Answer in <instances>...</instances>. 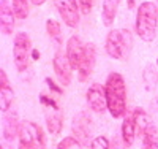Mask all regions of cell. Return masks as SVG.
Wrapping results in <instances>:
<instances>
[{
	"label": "cell",
	"mask_w": 158,
	"mask_h": 149,
	"mask_svg": "<svg viewBox=\"0 0 158 149\" xmlns=\"http://www.w3.org/2000/svg\"><path fill=\"white\" fill-rule=\"evenodd\" d=\"M108 102V111L112 117H125L127 116V86L125 79L120 73H111L104 84Z\"/></svg>",
	"instance_id": "1"
},
{
	"label": "cell",
	"mask_w": 158,
	"mask_h": 149,
	"mask_svg": "<svg viewBox=\"0 0 158 149\" xmlns=\"http://www.w3.org/2000/svg\"><path fill=\"white\" fill-rule=\"evenodd\" d=\"M158 11L152 2H142L136 13V33L144 42H153L156 37Z\"/></svg>",
	"instance_id": "2"
},
{
	"label": "cell",
	"mask_w": 158,
	"mask_h": 149,
	"mask_svg": "<svg viewBox=\"0 0 158 149\" xmlns=\"http://www.w3.org/2000/svg\"><path fill=\"white\" fill-rule=\"evenodd\" d=\"M131 46H133V38H131L130 30L127 29L111 30L106 37V43H104V49H106L108 56L117 60L127 59Z\"/></svg>",
	"instance_id": "3"
},
{
	"label": "cell",
	"mask_w": 158,
	"mask_h": 149,
	"mask_svg": "<svg viewBox=\"0 0 158 149\" xmlns=\"http://www.w3.org/2000/svg\"><path fill=\"white\" fill-rule=\"evenodd\" d=\"M19 143L33 146L36 149H44L46 147V137L43 129L38 124L32 122V121H22L19 127Z\"/></svg>",
	"instance_id": "4"
},
{
	"label": "cell",
	"mask_w": 158,
	"mask_h": 149,
	"mask_svg": "<svg viewBox=\"0 0 158 149\" xmlns=\"http://www.w3.org/2000/svg\"><path fill=\"white\" fill-rule=\"evenodd\" d=\"M30 51H32L30 37L25 32H19L15 37V45H13V57H15V65L18 72L27 70L30 62Z\"/></svg>",
	"instance_id": "5"
},
{
	"label": "cell",
	"mask_w": 158,
	"mask_h": 149,
	"mask_svg": "<svg viewBox=\"0 0 158 149\" xmlns=\"http://www.w3.org/2000/svg\"><path fill=\"white\" fill-rule=\"evenodd\" d=\"M56 10L62 21L68 27H76L79 22V10H77V0H52Z\"/></svg>",
	"instance_id": "6"
},
{
	"label": "cell",
	"mask_w": 158,
	"mask_h": 149,
	"mask_svg": "<svg viewBox=\"0 0 158 149\" xmlns=\"http://www.w3.org/2000/svg\"><path fill=\"white\" fill-rule=\"evenodd\" d=\"M73 137H76L82 144H90V133H92V119L85 113H79L73 117Z\"/></svg>",
	"instance_id": "7"
},
{
	"label": "cell",
	"mask_w": 158,
	"mask_h": 149,
	"mask_svg": "<svg viewBox=\"0 0 158 149\" xmlns=\"http://www.w3.org/2000/svg\"><path fill=\"white\" fill-rule=\"evenodd\" d=\"M84 54H85V45L81 42V38L77 35H71L67 42V57L73 68H76V70L81 68Z\"/></svg>",
	"instance_id": "8"
},
{
	"label": "cell",
	"mask_w": 158,
	"mask_h": 149,
	"mask_svg": "<svg viewBox=\"0 0 158 149\" xmlns=\"http://www.w3.org/2000/svg\"><path fill=\"white\" fill-rule=\"evenodd\" d=\"M87 103L92 111L95 113H104L108 110V102H106V92L104 87L98 83H94L87 89Z\"/></svg>",
	"instance_id": "9"
},
{
	"label": "cell",
	"mask_w": 158,
	"mask_h": 149,
	"mask_svg": "<svg viewBox=\"0 0 158 149\" xmlns=\"http://www.w3.org/2000/svg\"><path fill=\"white\" fill-rule=\"evenodd\" d=\"M52 65H54V72L57 75V78L60 79L62 86H68L71 83V70L73 67L67 57V54L63 52H57L54 56V60H52Z\"/></svg>",
	"instance_id": "10"
},
{
	"label": "cell",
	"mask_w": 158,
	"mask_h": 149,
	"mask_svg": "<svg viewBox=\"0 0 158 149\" xmlns=\"http://www.w3.org/2000/svg\"><path fill=\"white\" fill-rule=\"evenodd\" d=\"M13 99H15V92H13V87L10 86L6 73L2 70L0 72V106H2L3 113H8L10 106L13 103Z\"/></svg>",
	"instance_id": "11"
},
{
	"label": "cell",
	"mask_w": 158,
	"mask_h": 149,
	"mask_svg": "<svg viewBox=\"0 0 158 149\" xmlns=\"http://www.w3.org/2000/svg\"><path fill=\"white\" fill-rule=\"evenodd\" d=\"M95 59H97V49L94 43H87L85 45V54H84V60L82 65L79 68V81H85L89 78V75L94 70V65H95Z\"/></svg>",
	"instance_id": "12"
},
{
	"label": "cell",
	"mask_w": 158,
	"mask_h": 149,
	"mask_svg": "<svg viewBox=\"0 0 158 149\" xmlns=\"http://www.w3.org/2000/svg\"><path fill=\"white\" fill-rule=\"evenodd\" d=\"M19 127H21V122H19L18 114L15 111L6 113L5 119H3V125H2V132H3L5 140L13 141L16 137H19Z\"/></svg>",
	"instance_id": "13"
},
{
	"label": "cell",
	"mask_w": 158,
	"mask_h": 149,
	"mask_svg": "<svg viewBox=\"0 0 158 149\" xmlns=\"http://www.w3.org/2000/svg\"><path fill=\"white\" fill-rule=\"evenodd\" d=\"M15 11L8 5L6 0L0 2V22H2V32L5 35H10L15 29Z\"/></svg>",
	"instance_id": "14"
},
{
	"label": "cell",
	"mask_w": 158,
	"mask_h": 149,
	"mask_svg": "<svg viewBox=\"0 0 158 149\" xmlns=\"http://www.w3.org/2000/svg\"><path fill=\"white\" fill-rule=\"evenodd\" d=\"M136 122H135V117H133V113H130L123 117V122H122V141L127 147H130L135 141V137H136Z\"/></svg>",
	"instance_id": "15"
},
{
	"label": "cell",
	"mask_w": 158,
	"mask_h": 149,
	"mask_svg": "<svg viewBox=\"0 0 158 149\" xmlns=\"http://www.w3.org/2000/svg\"><path fill=\"white\" fill-rule=\"evenodd\" d=\"M46 127L49 130L51 135H60L62 132V127H63V117H62V113L60 110H52L49 108V113L46 114Z\"/></svg>",
	"instance_id": "16"
},
{
	"label": "cell",
	"mask_w": 158,
	"mask_h": 149,
	"mask_svg": "<svg viewBox=\"0 0 158 149\" xmlns=\"http://www.w3.org/2000/svg\"><path fill=\"white\" fill-rule=\"evenodd\" d=\"M142 149H158V130L155 124H149L142 130Z\"/></svg>",
	"instance_id": "17"
},
{
	"label": "cell",
	"mask_w": 158,
	"mask_h": 149,
	"mask_svg": "<svg viewBox=\"0 0 158 149\" xmlns=\"http://www.w3.org/2000/svg\"><path fill=\"white\" fill-rule=\"evenodd\" d=\"M120 0H103V11H101V18L104 25H111L115 19V13L118 8Z\"/></svg>",
	"instance_id": "18"
},
{
	"label": "cell",
	"mask_w": 158,
	"mask_h": 149,
	"mask_svg": "<svg viewBox=\"0 0 158 149\" xmlns=\"http://www.w3.org/2000/svg\"><path fill=\"white\" fill-rule=\"evenodd\" d=\"M11 8L15 11L16 18H19V19H25L29 16L27 0H11Z\"/></svg>",
	"instance_id": "19"
},
{
	"label": "cell",
	"mask_w": 158,
	"mask_h": 149,
	"mask_svg": "<svg viewBox=\"0 0 158 149\" xmlns=\"http://www.w3.org/2000/svg\"><path fill=\"white\" fill-rule=\"evenodd\" d=\"M133 117H135V122H136V127H138L139 133H142V130L150 124L149 116L146 114L144 110H141V108H136V110L133 111Z\"/></svg>",
	"instance_id": "20"
},
{
	"label": "cell",
	"mask_w": 158,
	"mask_h": 149,
	"mask_svg": "<svg viewBox=\"0 0 158 149\" xmlns=\"http://www.w3.org/2000/svg\"><path fill=\"white\" fill-rule=\"evenodd\" d=\"M82 143L79 141L76 137H65L59 144L57 149H82Z\"/></svg>",
	"instance_id": "21"
},
{
	"label": "cell",
	"mask_w": 158,
	"mask_h": 149,
	"mask_svg": "<svg viewBox=\"0 0 158 149\" xmlns=\"http://www.w3.org/2000/svg\"><path fill=\"white\" fill-rule=\"evenodd\" d=\"M46 30H48V35L51 38L57 40V43H60V24L56 19H48L46 21Z\"/></svg>",
	"instance_id": "22"
},
{
	"label": "cell",
	"mask_w": 158,
	"mask_h": 149,
	"mask_svg": "<svg viewBox=\"0 0 158 149\" xmlns=\"http://www.w3.org/2000/svg\"><path fill=\"white\" fill-rule=\"evenodd\" d=\"M90 149H111V141L104 135H100V137H95L92 140Z\"/></svg>",
	"instance_id": "23"
},
{
	"label": "cell",
	"mask_w": 158,
	"mask_h": 149,
	"mask_svg": "<svg viewBox=\"0 0 158 149\" xmlns=\"http://www.w3.org/2000/svg\"><path fill=\"white\" fill-rule=\"evenodd\" d=\"M40 102H41L44 106H48V108H52V110H59V106H57L56 100H54V99H49L48 95H44V94H41V95H40Z\"/></svg>",
	"instance_id": "24"
},
{
	"label": "cell",
	"mask_w": 158,
	"mask_h": 149,
	"mask_svg": "<svg viewBox=\"0 0 158 149\" xmlns=\"http://www.w3.org/2000/svg\"><path fill=\"white\" fill-rule=\"evenodd\" d=\"M77 3H79V8H81V11L84 15H87L92 10V0H77Z\"/></svg>",
	"instance_id": "25"
},
{
	"label": "cell",
	"mask_w": 158,
	"mask_h": 149,
	"mask_svg": "<svg viewBox=\"0 0 158 149\" xmlns=\"http://www.w3.org/2000/svg\"><path fill=\"white\" fill-rule=\"evenodd\" d=\"M127 146L123 144V141H120V138H114L112 141H111V149H125Z\"/></svg>",
	"instance_id": "26"
},
{
	"label": "cell",
	"mask_w": 158,
	"mask_h": 149,
	"mask_svg": "<svg viewBox=\"0 0 158 149\" xmlns=\"http://www.w3.org/2000/svg\"><path fill=\"white\" fill-rule=\"evenodd\" d=\"M46 83L49 84V87H51V90H56L57 94H62V92H63V90H62L60 87H57V86H56V83H54V81H52L51 78H46Z\"/></svg>",
	"instance_id": "27"
},
{
	"label": "cell",
	"mask_w": 158,
	"mask_h": 149,
	"mask_svg": "<svg viewBox=\"0 0 158 149\" xmlns=\"http://www.w3.org/2000/svg\"><path fill=\"white\" fill-rule=\"evenodd\" d=\"M18 149H36V147L29 146V144H24V143H19V144H18Z\"/></svg>",
	"instance_id": "28"
},
{
	"label": "cell",
	"mask_w": 158,
	"mask_h": 149,
	"mask_svg": "<svg viewBox=\"0 0 158 149\" xmlns=\"http://www.w3.org/2000/svg\"><path fill=\"white\" fill-rule=\"evenodd\" d=\"M30 2H32L35 7H40V5H43V3L46 2V0H30Z\"/></svg>",
	"instance_id": "29"
},
{
	"label": "cell",
	"mask_w": 158,
	"mask_h": 149,
	"mask_svg": "<svg viewBox=\"0 0 158 149\" xmlns=\"http://www.w3.org/2000/svg\"><path fill=\"white\" fill-rule=\"evenodd\" d=\"M135 2H136V0H128V8H133L135 7Z\"/></svg>",
	"instance_id": "30"
}]
</instances>
